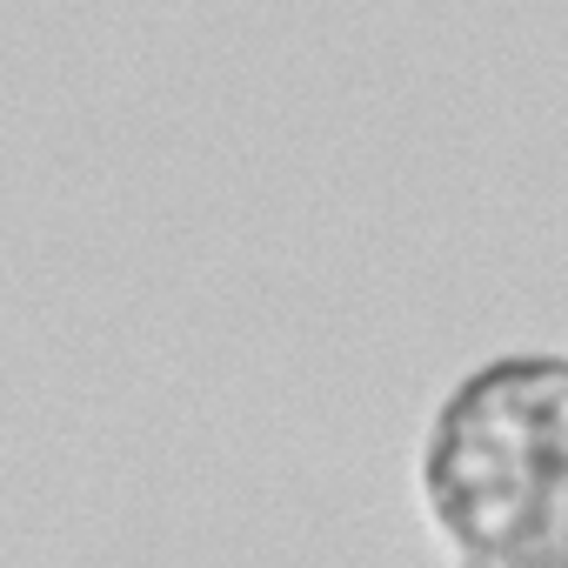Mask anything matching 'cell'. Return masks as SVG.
<instances>
[{
	"label": "cell",
	"mask_w": 568,
	"mask_h": 568,
	"mask_svg": "<svg viewBox=\"0 0 568 568\" xmlns=\"http://www.w3.org/2000/svg\"><path fill=\"white\" fill-rule=\"evenodd\" d=\"M435 528L468 568H568V355H501L435 415Z\"/></svg>",
	"instance_id": "6da1fadb"
}]
</instances>
